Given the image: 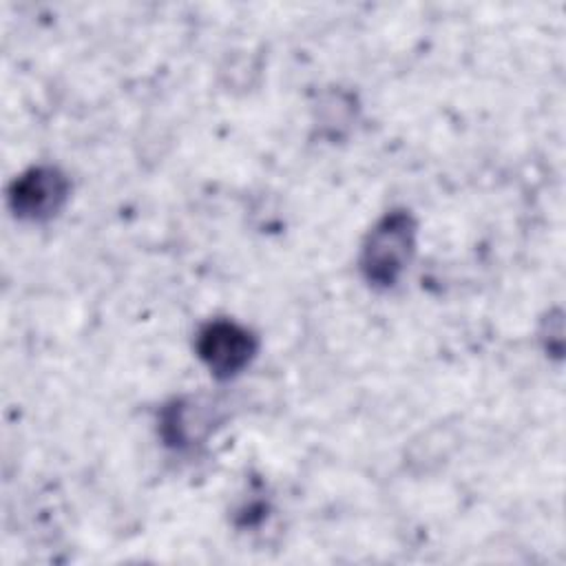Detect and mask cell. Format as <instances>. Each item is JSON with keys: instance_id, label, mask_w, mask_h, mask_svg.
Returning <instances> with one entry per match:
<instances>
[{"instance_id": "cell-1", "label": "cell", "mask_w": 566, "mask_h": 566, "mask_svg": "<svg viewBox=\"0 0 566 566\" xmlns=\"http://www.w3.org/2000/svg\"><path fill=\"white\" fill-rule=\"evenodd\" d=\"M411 250V230L405 217H391L369 237L365 250V268L378 281H394L402 270V261Z\"/></svg>"}, {"instance_id": "cell-2", "label": "cell", "mask_w": 566, "mask_h": 566, "mask_svg": "<svg viewBox=\"0 0 566 566\" xmlns=\"http://www.w3.org/2000/svg\"><path fill=\"white\" fill-rule=\"evenodd\" d=\"M250 340L248 334L230 323L210 325L201 338V356L217 371H234L248 360Z\"/></svg>"}, {"instance_id": "cell-3", "label": "cell", "mask_w": 566, "mask_h": 566, "mask_svg": "<svg viewBox=\"0 0 566 566\" xmlns=\"http://www.w3.org/2000/svg\"><path fill=\"white\" fill-rule=\"evenodd\" d=\"M64 197V186L55 172H33L31 177L22 179L18 186V206L24 208L29 214H42L51 208L55 210L57 201Z\"/></svg>"}]
</instances>
